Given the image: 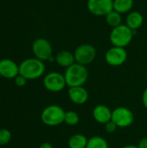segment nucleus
Returning <instances> with one entry per match:
<instances>
[{"label": "nucleus", "mask_w": 147, "mask_h": 148, "mask_svg": "<svg viewBox=\"0 0 147 148\" xmlns=\"http://www.w3.org/2000/svg\"><path fill=\"white\" fill-rule=\"evenodd\" d=\"M44 72V62L36 57L25 59L19 64V75L23 76L27 81L38 79Z\"/></svg>", "instance_id": "f257e3e1"}, {"label": "nucleus", "mask_w": 147, "mask_h": 148, "mask_svg": "<svg viewBox=\"0 0 147 148\" xmlns=\"http://www.w3.org/2000/svg\"><path fill=\"white\" fill-rule=\"evenodd\" d=\"M64 77L69 88L83 86L88 79V70L86 66L75 62L66 69Z\"/></svg>", "instance_id": "f03ea898"}, {"label": "nucleus", "mask_w": 147, "mask_h": 148, "mask_svg": "<svg viewBox=\"0 0 147 148\" xmlns=\"http://www.w3.org/2000/svg\"><path fill=\"white\" fill-rule=\"evenodd\" d=\"M134 33L135 32L128 28L126 24L122 23L112 29L109 36V40L113 46L126 48L133 41Z\"/></svg>", "instance_id": "7ed1b4c3"}, {"label": "nucleus", "mask_w": 147, "mask_h": 148, "mask_svg": "<svg viewBox=\"0 0 147 148\" xmlns=\"http://www.w3.org/2000/svg\"><path fill=\"white\" fill-rule=\"evenodd\" d=\"M65 113L62 107L58 105H49L42 110L41 120L46 126L55 127L64 122Z\"/></svg>", "instance_id": "20e7f679"}, {"label": "nucleus", "mask_w": 147, "mask_h": 148, "mask_svg": "<svg viewBox=\"0 0 147 148\" xmlns=\"http://www.w3.org/2000/svg\"><path fill=\"white\" fill-rule=\"evenodd\" d=\"M97 55L94 46L89 43H82L79 45L74 51L75 62L87 66L92 63Z\"/></svg>", "instance_id": "39448f33"}, {"label": "nucleus", "mask_w": 147, "mask_h": 148, "mask_svg": "<svg viewBox=\"0 0 147 148\" xmlns=\"http://www.w3.org/2000/svg\"><path fill=\"white\" fill-rule=\"evenodd\" d=\"M32 52L36 58L44 62L49 61L51 56H53L52 45L45 38L40 37L36 39L32 43Z\"/></svg>", "instance_id": "423d86ee"}, {"label": "nucleus", "mask_w": 147, "mask_h": 148, "mask_svg": "<svg viewBox=\"0 0 147 148\" xmlns=\"http://www.w3.org/2000/svg\"><path fill=\"white\" fill-rule=\"evenodd\" d=\"M43 86L47 90L53 93L62 91L67 86L64 75L55 71L48 73L43 78Z\"/></svg>", "instance_id": "0eeeda50"}, {"label": "nucleus", "mask_w": 147, "mask_h": 148, "mask_svg": "<svg viewBox=\"0 0 147 148\" xmlns=\"http://www.w3.org/2000/svg\"><path fill=\"white\" fill-rule=\"evenodd\" d=\"M112 121L118 127L126 128L133 123L134 115L129 108L126 107H119L112 111Z\"/></svg>", "instance_id": "6e6552de"}, {"label": "nucleus", "mask_w": 147, "mask_h": 148, "mask_svg": "<svg viewBox=\"0 0 147 148\" xmlns=\"http://www.w3.org/2000/svg\"><path fill=\"white\" fill-rule=\"evenodd\" d=\"M88 11L96 16H106L113 10V0H88Z\"/></svg>", "instance_id": "1a4fd4ad"}, {"label": "nucleus", "mask_w": 147, "mask_h": 148, "mask_svg": "<svg viewBox=\"0 0 147 148\" xmlns=\"http://www.w3.org/2000/svg\"><path fill=\"white\" fill-rule=\"evenodd\" d=\"M127 59V51L125 48L113 46L105 54L106 62L112 67L123 65Z\"/></svg>", "instance_id": "9d476101"}, {"label": "nucleus", "mask_w": 147, "mask_h": 148, "mask_svg": "<svg viewBox=\"0 0 147 148\" xmlns=\"http://www.w3.org/2000/svg\"><path fill=\"white\" fill-rule=\"evenodd\" d=\"M19 75V65L13 60L4 58L0 60V75L6 79H15Z\"/></svg>", "instance_id": "9b49d317"}, {"label": "nucleus", "mask_w": 147, "mask_h": 148, "mask_svg": "<svg viewBox=\"0 0 147 148\" xmlns=\"http://www.w3.org/2000/svg\"><path fill=\"white\" fill-rule=\"evenodd\" d=\"M68 93L70 101L76 105H82L88 100V92L83 86L69 88Z\"/></svg>", "instance_id": "f8f14e48"}, {"label": "nucleus", "mask_w": 147, "mask_h": 148, "mask_svg": "<svg viewBox=\"0 0 147 148\" xmlns=\"http://www.w3.org/2000/svg\"><path fill=\"white\" fill-rule=\"evenodd\" d=\"M93 117L100 124L105 125L112 120V111L106 105H97L93 109Z\"/></svg>", "instance_id": "ddd939ff"}, {"label": "nucleus", "mask_w": 147, "mask_h": 148, "mask_svg": "<svg viewBox=\"0 0 147 148\" xmlns=\"http://www.w3.org/2000/svg\"><path fill=\"white\" fill-rule=\"evenodd\" d=\"M144 23L143 15L137 10H132L127 13L126 16V25L130 28L133 31L136 32L139 29L142 27Z\"/></svg>", "instance_id": "4468645a"}, {"label": "nucleus", "mask_w": 147, "mask_h": 148, "mask_svg": "<svg viewBox=\"0 0 147 148\" xmlns=\"http://www.w3.org/2000/svg\"><path fill=\"white\" fill-rule=\"evenodd\" d=\"M55 62L62 68L68 69L74 63H75V59L74 53L68 50H62L58 52L55 56Z\"/></svg>", "instance_id": "2eb2a0df"}, {"label": "nucleus", "mask_w": 147, "mask_h": 148, "mask_svg": "<svg viewBox=\"0 0 147 148\" xmlns=\"http://www.w3.org/2000/svg\"><path fill=\"white\" fill-rule=\"evenodd\" d=\"M133 0H113V10L120 14H126L132 11L133 7Z\"/></svg>", "instance_id": "dca6fc26"}, {"label": "nucleus", "mask_w": 147, "mask_h": 148, "mask_svg": "<svg viewBox=\"0 0 147 148\" xmlns=\"http://www.w3.org/2000/svg\"><path fill=\"white\" fill-rule=\"evenodd\" d=\"M88 139L81 134H75L72 135L68 142L69 148H86Z\"/></svg>", "instance_id": "f3484780"}, {"label": "nucleus", "mask_w": 147, "mask_h": 148, "mask_svg": "<svg viewBox=\"0 0 147 148\" xmlns=\"http://www.w3.org/2000/svg\"><path fill=\"white\" fill-rule=\"evenodd\" d=\"M105 17L107 23L112 27V29L122 24V15L115 10H112Z\"/></svg>", "instance_id": "a211bd4d"}, {"label": "nucleus", "mask_w": 147, "mask_h": 148, "mask_svg": "<svg viewBox=\"0 0 147 148\" xmlns=\"http://www.w3.org/2000/svg\"><path fill=\"white\" fill-rule=\"evenodd\" d=\"M86 148H109L107 141L101 136H93L88 139Z\"/></svg>", "instance_id": "6ab92c4d"}, {"label": "nucleus", "mask_w": 147, "mask_h": 148, "mask_svg": "<svg viewBox=\"0 0 147 148\" xmlns=\"http://www.w3.org/2000/svg\"><path fill=\"white\" fill-rule=\"evenodd\" d=\"M80 117L75 111L70 110L65 113L64 122L68 126H75L79 123Z\"/></svg>", "instance_id": "aec40b11"}, {"label": "nucleus", "mask_w": 147, "mask_h": 148, "mask_svg": "<svg viewBox=\"0 0 147 148\" xmlns=\"http://www.w3.org/2000/svg\"><path fill=\"white\" fill-rule=\"evenodd\" d=\"M11 140V133L8 129H0V146L8 144Z\"/></svg>", "instance_id": "412c9836"}, {"label": "nucleus", "mask_w": 147, "mask_h": 148, "mask_svg": "<svg viewBox=\"0 0 147 148\" xmlns=\"http://www.w3.org/2000/svg\"><path fill=\"white\" fill-rule=\"evenodd\" d=\"M118 128L117 125L111 120L110 121H108L107 123L105 124V130L107 133L108 134H113L116 131V129Z\"/></svg>", "instance_id": "4be33fe9"}, {"label": "nucleus", "mask_w": 147, "mask_h": 148, "mask_svg": "<svg viewBox=\"0 0 147 148\" xmlns=\"http://www.w3.org/2000/svg\"><path fill=\"white\" fill-rule=\"evenodd\" d=\"M26 82H27V80L23 76H22L20 75H18L15 78V84L16 86H18V87H23V86H25Z\"/></svg>", "instance_id": "5701e85b"}, {"label": "nucleus", "mask_w": 147, "mask_h": 148, "mask_svg": "<svg viewBox=\"0 0 147 148\" xmlns=\"http://www.w3.org/2000/svg\"><path fill=\"white\" fill-rule=\"evenodd\" d=\"M139 148H147V137H145L140 140L138 145Z\"/></svg>", "instance_id": "b1692460"}, {"label": "nucleus", "mask_w": 147, "mask_h": 148, "mask_svg": "<svg viewBox=\"0 0 147 148\" xmlns=\"http://www.w3.org/2000/svg\"><path fill=\"white\" fill-rule=\"evenodd\" d=\"M142 102H143L144 107L146 108H147V88L144 90V92H143V95H142Z\"/></svg>", "instance_id": "393cba45"}, {"label": "nucleus", "mask_w": 147, "mask_h": 148, "mask_svg": "<svg viewBox=\"0 0 147 148\" xmlns=\"http://www.w3.org/2000/svg\"><path fill=\"white\" fill-rule=\"evenodd\" d=\"M39 148H53V146L49 142H43L40 145Z\"/></svg>", "instance_id": "a878e982"}, {"label": "nucleus", "mask_w": 147, "mask_h": 148, "mask_svg": "<svg viewBox=\"0 0 147 148\" xmlns=\"http://www.w3.org/2000/svg\"><path fill=\"white\" fill-rule=\"evenodd\" d=\"M121 148H139V147L135 146V145H126V146H124Z\"/></svg>", "instance_id": "bb28decb"}, {"label": "nucleus", "mask_w": 147, "mask_h": 148, "mask_svg": "<svg viewBox=\"0 0 147 148\" xmlns=\"http://www.w3.org/2000/svg\"><path fill=\"white\" fill-rule=\"evenodd\" d=\"M146 80H147V70H146Z\"/></svg>", "instance_id": "cd10ccee"}]
</instances>
